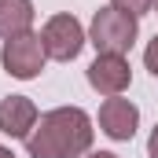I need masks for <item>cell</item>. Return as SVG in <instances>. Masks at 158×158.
I'll return each instance as SVG.
<instances>
[{"label": "cell", "mask_w": 158, "mask_h": 158, "mask_svg": "<svg viewBox=\"0 0 158 158\" xmlns=\"http://www.w3.org/2000/svg\"><path fill=\"white\" fill-rule=\"evenodd\" d=\"M92 147V118L81 107H55L40 114L26 136L30 158H77Z\"/></svg>", "instance_id": "1"}, {"label": "cell", "mask_w": 158, "mask_h": 158, "mask_svg": "<svg viewBox=\"0 0 158 158\" xmlns=\"http://www.w3.org/2000/svg\"><path fill=\"white\" fill-rule=\"evenodd\" d=\"M136 33H140L136 19L118 7H99L92 15V26H88V40L96 44L99 55H125L136 44Z\"/></svg>", "instance_id": "2"}, {"label": "cell", "mask_w": 158, "mask_h": 158, "mask_svg": "<svg viewBox=\"0 0 158 158\" xmlns=\"http://www.w3.org/2000/svg\"><path fill=\"white\" fill-rule=\"evenodd\" d=\"M44 59H48V52H44L40 33L11 37V40H4V52H0L4 70H7L11 77H19V81H33L40 70H44Z\"/></svg>", "instance_id": "3"}, {"label": "cell", "mask_w": 158, "mask_h": 158, "mask_svg": "<svg viewBox=\"0 0 158 158\" xmlns=\"http://www.w3.org/2000/svg\"><path fill=\"white\" fill-rule=\"evenodd\" d=\"M40 40H44V52L48 59H59V63H70L77 59L81 48H85V30L74 15H52L40 30Z\"/></svg>", "instance_id": "4"}, {"label": "cell", "mask_w": 158, "mask_h": 158, "mask_svg": "<svg viewBox=\"0 0 158 158\" xmlns=\"http://www.w3.org/2000/svg\"><path fill=\"white\" fill-rule=\"evenodd\" d=\"M132 81V66L125 55H96V63L88 66V85L99 92V96H121Z\"/></svg>", "instance_id": "5"}, {"label": "cell", "mask_w": 158, "mask_h": 158, "mask_svg": "<svg viewBox=\"0 0 158 158\" xmlns=\"http://www.w3.org/2000/svg\"><path fill=\"white\" fill-rule=\"evenodd\" d=\"M136 125H140V110H136L132 99L110 96V99L99 107V129H103L110 140H132V136H136Z\"/></svg>", "instance_id": "6"}, {"label": "cell", "mask_w": 158, "mask_h": 158, "mask_svg": "<svg viewBox=\"0 0 158 158\" xmlns=\"http://www.w3.org/2000/svg\"><path fill=\"white\" fill-rule=\"evenodd\" d=\"M37 107L30 96H7L0 99V132H7L11 140H26L37 125Z\"/></svg>", "instance_id": "7"}, {"label": "cell", "mask_w": 158, "mask_h": 158, "mask_svg": "<svg viewBox=\"0 0 158 158\" xmlns=\"http://www.w3.org/2000/svg\"><path fill=\"white\" fill-rule=\"evenodd\" d=\"M33 0H0V37H22L33 33Z\"/></svg>", "instance_id": "8"}, {"label": "cell", "mask_w": 158, "mask_h": 158, "mask_svg": "<svg viewBox=\"0 0 158 158\" xmlns=\"http://www.w3.org/2000/svg\"><path fill=\"white\" fill-rule=\"evenodd\" d=\"M110 7H118L125 15H132V19H140V15H147L155 7V0H110Z\"/></svg>", "instance_id": "9"}, {"label": "cell", "mask_w": 158, "mask_h": 158, "mask_svg": "<svg viewBox=\"0 0 158 158\" xmlns=\"http://www.w3.org/2000/svg\"><path fill=\"white\" fill-rule=\"evenodd\" d=\"M143 63H147V70L158 77V33L151 37V44H147V52H143Z\"/></svg>", "instance_id": "10"}, {"label": "cell", "mask_w": 158, "mask_h": 158, "mask_svg": "<svg viewBox=\"0 0 158 158\" xmlns=\"http://www.w3.org/2000/svg\"><path fill=\"white\" fill-rule=\"evenodd\" d=\"M147 155L158 158V125H155V132H151V140H147Z\"/></svg>", "instance_id": "11"}, {"label": "cell", "mask_w": 158, "mask_h": 158, "mask_svg": "<svg viewBox=\"0 0 158 158\" xmlns=\"http://www.w3.org/2000/svg\"><path fill=\"white\" fill-rule=\"evenodd\" d=\"M88 158H118V155H110V151H92Z\"/></svg>", "instance_id": "12"}, {"label": "cell", "mask_w": 158, "mask_h": 158, "mask_svg": "<svg viewBox=\"0 0 158 158\" xmlns=\"http://www.w3.org/2000/svg\"><path fill=\"white\" fill-rule=\"evenodd\" d=\"M0 158H15V155H11V151H7V147H0Z\"/></svg>", "instance_id": "13"}, {"label": "cell", "mask_w": 158, "mask_h": 158, "mask_svg": "<svg viewBox=\"0 0 158 158\" xmlns=\"http://www.w3.org/2000/svg\"><path fill=\"white\" fill-rule=\"evenodd\" d=\"M155 7H158V0H155Z\"/></svg>", "instance_id": "14"}]
</instances>
